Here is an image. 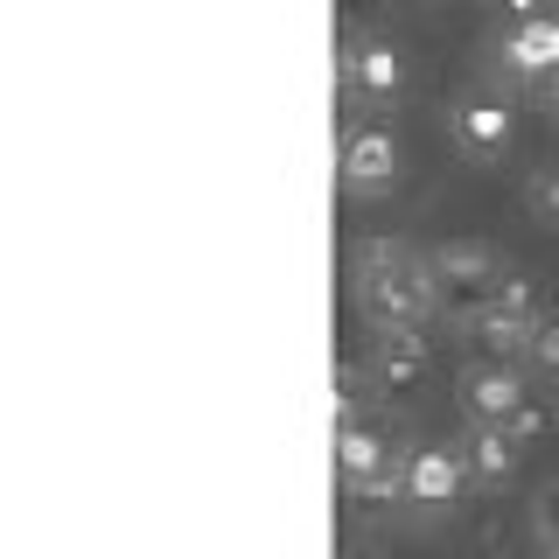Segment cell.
<instances>
[{
  "label": "cell",
  "mask_w": 559,
  "mask_h": 559,
  "mask_svg": "<svg viewBox=\"0 0 559 559\" xmlns=\"http://www.w3.org/2000/svg\"><path fill=\"white\" fill-rule=\"evenodd\" d=\"M532 364H538V371H559V314H538V329H532Z\"/></svg>",
  "instance_id": "14"
},
{
  "label": "cell",
  "mask_w": 559,
  "mask_h": 559,
  "mask_svg": "<svg viewBox=\"0 0 559 559\" xmlns=\"http://www.w3.org/2000/svg\"><path fill=\"white\" fill-rule=\"evenodd\" d=\"M462 399H468V413H476L483 427H511V419L532 406V392H524V378L511 364H476V371L462 378Z\"/></svg>",
  "instance_id": "8"
},
{
  "label": "cell",
  "mask_w": 559,
  "mask_h": 559,
  "mask_svg": "<svg viewBox=\"0 0 559 559\" xmlns=\"http://www.w3.org/2000/svg\"><path fill=\"white\" fill-rule=\"evenodd\" d=\"M448 127H454V147H462V154L489 162V154L511 147V105H497V98H462V105L448 112Z\"/></svg>",
  "instance_id": "9"
},
{
  "label": "cell",
  "mask_w": 559,
  "mask_h": 559,
  "mask_svg": "<svg viewBox=\"0 0 559 559\" xmlns=\"http://www.w3.org/2000/svg\"><path fill=\"white\" fill-rule=\"evenodd\" d=\"M336 84L357 98H392L399 84H406V63H399L392 43H378V35H349L343 57H336Z\"/></svg>",
  "instance_id": "7"
},
{
  "label": "cell",
  "mask_w": 559,
  "mask_h": 559,
  "mask_svg": "<svg viewBox=\"0 0 559 559\" xmlns=\"http://www.w3.org/2000/svg\"><path fill=\"white\" fill-rule=\"evenodd\" d=\"M433 280H441V287L454 294V301H468V314H476L489 294L503 287V259L489 252V245H476V238H454V245H441V252H433Z\"/></svg>",
  "instance_id": "6"
},
{
  "label": "cell",
  "mask_w": 559,
  "mask_h": 559,
  "mask_svg": "<svg viewBox=\"0 0 559 559\" xmlns=\"http://www.w3.org/2000/svg\"><path fill=\"white\" fill-rule=\"evenodd\" d=\"M503 8H511L518 22H538V0H503Z\"/></svg>",
  "instance_id": "17"
},
{
  "label": "cell",
  "mask_w": 559,
  "mask_h": 559,
  "mask_svg": "<svg viewBox=\"0 0 559 559\" xmlns=\"http://www.w3.org/2000/svg\"><path fill=\"white\" fill-rule=\"evenodd\" d=\"M532 329H538V308H532V287L511 273L489 301L468 314V336L489 349V364H511V357H532Z\"/></svg>",
  "instance_id": "3"
},
{
  "label": "cell",
  "mask_w": 559,
  "mask_h": 559,
  "mask_svg": "<svg viewBox=\"0 0 559 559\" xmlns=\"http://www.w3.org/2000/svg\"><path fill=\"white\" fill-rule=\"evenodd\" d=\"M546 84H552V105H559V70H552V78H546Z\"/></svg>",
  "instance_id": "18"
},
{
  "label": "cell",
  "mask_w": 559,
  "mask_h": 559,
  "mask_svg": "<svg viewBox=\"0 0 559 559\" xmlns=\"http://www.w3.org/2000/svg\"><path fill=\"white\" fill-rule=\"evenodd\" d=\"M532 532H538V546L559 559V483H552V489H538V503H532Z\"/></svg>",
  "instance_id": "13"
},
{
  "label": "cell",
  "mask_w": 559,
  "mask_h": 559,
  "mask_svg": "<svg viewBox=\"0 0 559 559\" xmlns=\"http://www.w3.org/2000/svg\"><path fill=\"white\" fill-rule=\"evenodd\" d=\"M503 63L511 70H524V78H552L559 70V22H518V35L503 43Z\"/></svg>",
  "instance_id": "12"
},
{
  "label": "cell",
  "mask_w": 559,
  "mask_h": 559,
  "mask_svg": "<svg viewBox=\"0 0 559 559\" xmlns=\"http://www.w3.org/2000/svg\"><path fill=\"white\" fill-rule=\"evenodd\" d=\"M406 462H413V454H392L364 419H343V427H336V476H343L349 497H364V503L406 497Z\"/></svg>",
  "instance_id": "2"
},
{
  "label": "cell",
  "mask_w": 559,
  "mask_h": 559,
  "mask_svg": "<svg viewBox=\"0 0 559 559\" xmlns=\"http://www.w3.org/2000/svg\"><path fill=\"white\" fill-rule=\"evenodd\" d=\"M511 433H518V441H532V433H546V406H524V413L511 419Z\"/></svg>",
  "instance_id": "16"
},
{
  "label": "cell",
  "mask_w": 559,
  "mask_h": 559,
  "mask_svg": "<svg viewBox=\"0 0 559 559\" xmlns=\"http://www.w3.org/2000/svg\"><path fill=\"white\" fill-rule=\"evenodd\" d=\"M336 182L349 197H384L399 182V140L384 127H357L343 133V154H336Z\"/></svg>",
  "instance_id": "4"
},
{
  "label": "cell",
  "mask_w": 559,
  "mask_h": 559,
  "mask_svg": "<svg viewBox=\"0 0 559 559\" xmlns=\"http://www.w3.org/2000/svg\"><path fill=\"white\" fill-rule=\"evenodd\" d=\"M524 197H532V210L546 224H559V175H532V189H524Z\"/></svg>",
  "instance_id": "15"
},
{
  "label": "cell",
  "mask_w": 559,
  "mask_h": 559,
  "mask_svg": "<svg viewBox=\"0 0 559 559\" xmlns=\"http://www.w3.org/2000/svg\"><path fill=\"white\" fill-rule=\"evenodd\" d=\"M378 392H419L433 378V343L419 329H378L371 336V357H364Z\"/></svg>",
  "instance_id": "5"
},
{
  "label": "cell",
  "mask_w": 559,
  "mask_h": 559,
  "mask_svg": "<svg viewBox=\"0 0 559 559\" xmlns=\"http://www.w3.org/2000/svg\"><path fill=\"white\" fill-rule=\"evenodd\" d=\"M349 8H371V0H349Z\"/></svg>",
  "instance_id": "19"
},
{
  "label": "cell",
  "mask_w": 559,
  "mask_h": 559,
  "mask_svg": "<svg viewBox=\"0 0 559 559\" xmlns=\"http://www.w3.org/2000/svg\"><path fill=\"white\" fill-rule=\"evenodd\" d=\"M349 280H357V308L378 329H419L441 301L433 259H419L406 238H357L349 245Z\"/></svg>",
  "instance_id": "1"
},
{
  "label": "cell",
  "mask_w": 559,
  "mask_h": 559,
  "mask_svg": "<svg viewBox=\"0 0 559 559\" xmlns=\"http://www.w3.org/2000/svg\"><path fill=\"white\" fill-rule=\"evenodd\" d=\"M462 476H468V462L454 448H419L406 462V497L427 503V511H433V503H454V497H462Z\"/></svg>",
  "instance_id": "10"
},
{
  "label": "cell",
  "mask_w": 559,
  "mask_h": 559,
  "mask_svg": "<svg viewBox=\"0 0 559 559\" xmlns=\"http://www.w3.org/2000/svg\"><path fill=\"white\" fill-rule=\"evenodd\" d=\"M518 433L511 427H483V419H476V433H468V448H462V462H468V476H476V483H489V489H497V483H511L518 476Z\"/></svg>",
  "instance_id": "11"
}]
</instances>
